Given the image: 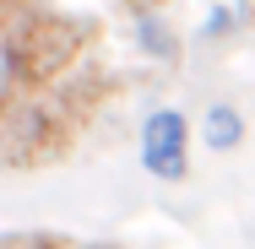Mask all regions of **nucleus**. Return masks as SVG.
<instances>
[{"label": "nucleus", "instance_id": "f257e3e1", "mask_svg": "<svg viewBox=\"0 0 255 249\" xmlns=\"http://www.w3.org/2000/svg\"><path fill=\"white\" fill-rule=\"evenodd\" d=\"M5 38H11V49L22 60V82L27 76L49 82L65 65H76V54H82V27L71 16H44V11L16 16V33H5Z\"/></svg>", "mask_w": 255, "mask_h": 249}, {"label": "nucleus", "instance_id": "f03ea898", "mask_svg": "<svg viewBox=\"0 0 255 249\" xmlns=\"http://www.w3.org/2000/svg\"><path fill=\"white\" fill-rule=\"evenodd\" d=\"M5 157L11 163H38V157H54L65 147V119L54 103H27L5 119Z\"/></svg>", "mask_w": 255, "mask_h": 249}, {"label": "nucleus", "instance_id": "7ed1b4c3", "mask_svg": "<svg viewBox=\"0 0 255 249\" xmlns=\"http://www.w3.org/2000/svg\"><path fill=\"white\" fill-rule=\"evenodd\" d=\"M185 152H190V125L179 108H157L141 125V168L152 179H185Z\"/></svg>", "mask_w": 255, "mask_h": 249}, {"label": "nucleus", "instance_id": "20e7f679", "mask_svg": "<svg viewBox=\"0 0 255 249\" xmlns=\"http://www.w3.org/2000/svg\"><path fill=\"white\" fill-rule=\"evenodd\" d=\"M239 141H245L239 108H234V103H212V108H206V147L212 152H234Z\"/></svg>", "mask_w": 255, "mask_h": 249}, {"label": "nucleus", "instance_id": "39448f33", "mask_svg": "<svg viewBox=\"0 0 255 249\" xmlns=\"http://www.w3.org/2000/svg\"><path fill=\"white\" fill-rule=\"evenodd\" d=\"M136 38H141V49L157 54V60H174V54H179V38L168 33V22L152 16V11H141V16H136Z\"/></svg>", "mask_w": 255, "mask_h": 249}, {"label": "nucleus", "instance_id": "423d86ee", "mask_svg": "<svg viewBox=\"0 0 255 249\" xmlns=\"http://www.w3.org/2000/svg\"><path fill=\"white\" fill-rule=\"evenodd\" d=\"M16 87H22V60H16V49H11V38L0 33V114L11 108Z\"/></svg>", "mask_w": 255, "mask_h": 249}, {"label": "nucleus", "instance_id": "0eeeda50", "mask_svg": "<svg viewBox=\"0 0 255 249\" xmlns=\"http://www.w3.org/2000/svg\"><path fill=\"white\" fill-rule=\"evenodd\" d=\"M0 249H60V244H54L49 233H5Z\"/></svg>", "mask_w": 255, "mask_h": 249}, {"label": "nucleus", "instance_id": "6e6552de", "mask_svg": "<svg viewBox=\"0 0 255 249\" xmlns=\"http://www.w3.org/2000/svg\"><path fill=\"white\" fill-rule=\"evenodd\" d=\"M228 27H234V11H228V5H212V16H206V38H223V33H228Z\"/></svg>", "mask_w": 255, "mask_h": 249}, {"label": "nucleus", "instance_id": "1a4fd4ad", "mask_svg": "<svg viewBox=\"0 0 255 249\" xmlns=\"http://www.w3.org/2000/svg\"><path fill=\"white\" fill-rule=\"evenodd\" d=\"M130 5H141V11H152V0H130Z\"/></svg>", "mask_w": 255, "mask_h": 249}, {"label": "nucleus", "instance_id": "9d476101", "mask_svg": "<svg viewBox=\"0 0 255 249\" xmlns=\"http://www.w3.org/2000/svg\"><path fill=\"white\" fill-rule=\"evenodd\" d=\"M76 249H103V244H76Z\"/></svg>", "mask_w": 255, "mask_h": 249}]
</instances>
